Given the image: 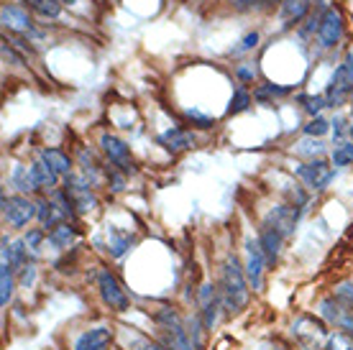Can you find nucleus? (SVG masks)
I'll return each instance as SVG.
<instances>
[{
    "instance_id": "obj_29",
    "label": "nucleus",
    "mask_w": 353,
    "mask_h": 350,
    "mask_svg": "<svg viewBox=\"0 0 353 350\" xmlns=\"http://www.w3.org/2000/svg\"><path fill=\"white\" fill-rule=\"evenodd\" d=\"M327 131H330V123H327L325 118H318V115L305 125V133L312 136V138H315V136H325Z\"/></svg>"
},
{
    "instance_id": "obj_10",
    "label": "nucleus",
    "mask_w": 353,
    "mask_h": 350,
    "mask_svg": "<svg viewBox=\"0 0 353 350\" xmlns=\"http://www.w3.org/2000/svg\"><path fill=\"white\" fill-rule=\"evenodd\" d=\"M297 176L307 187H312V189H325L327 184H330V179H333V169L327 167L325 161L318 158V161H310V164L297 169Z\"/></svg>"
},
{
    "instance_id": "obj_9",
    "label": "nucleus",
    "mask_w": 353,
    "mask_h": 350,
    "mask_svg": "<svg viewBox=\"0 0 353 350\" xmlns=\"http://www.w3.org/2000/svg\"><path fill=\"white\" fill-rule=\"evenodd\" d=\"M110 345H113V330L100 325V327H90L77 335L72 350H110Z\"/></svg>"
},
{
    "instance_id": "obj_14",
    "label": "nucleus",
    "mask_w": 353,
    "mask_h": 350,
    "mask_svg": "<svg viewBox=\"0 0 353 350\" xmlns=\"http://www.w3.org/2000/svg\"><path fill=\"white\" fill-rule=\"evenodd\" d=\"M64 192L70 194V200L74 207H80L82 212H88L95 207V200H92V194H90V187L85 182H80L77 176H67V189Z\"/></svg>"
},
{
    "instance_id": "obj_33",
    "label": "nucleus",
    "mask_w": 353,
    "mask_h": 350,
    "mask_svg": "<svg viewBox=\"0 0 353 350\" xmlns=\"http://www.w3.org/2000/svg\"><path fill=\"white\" fill-rule=\"evenodd\" d=\"M187 118L197 123L200 128H212V118H208V115H203V113H197V110H187Z\"/></svg>"
},
{
    "instance_id": "obj_6",
    "label": "nucleus",
    "mask_w": 353,
    "mask_h": 350,
    "mask_svg": "<svg viewBox=\"0 0 353 350\" xmlns=\"http://www.w3.org/2000/svg\"><path fill=\"white\" fill-rule=\"evenodd\" d=\"M264 266H266V256H264V251H261V245H259V240L248 238L243 271H246V279L254 291H261V287H264Z\"/></svg>"
},
{
    "instance_id": "obj_27",
    "label": "nucleus",
    "mask_w": 353,
    "mask_h": 350,
    "mask_svg": "<svg viewBox=\"0 0 353 350\" xmlns=\"http://www.w3.org/2000/svg\"><path fill=\"white\" fill-rule=\"evenodd\" d=\"M353 164V141H343L333 149V167H351Z\"/></svg>"
},
{
    "instance_id": "obj_22",
    "label": "nucleus",
    "mask_w": 353,
    "mask_h": 350,
    "mask_svg": "<svg viewBox=\"0 0 353 350\" xmlns=\"http://www.w3.org/2000/svg\"><path fill=\"white\" fill-rule=\"evenodd\" d=\"M133 245V238L128 233H121V230H110V236H108V251L115 256V258H121V256L128 251Z\"/></svg>"
},
{
    "instance_id": "obj_13",
    "label": "nucleus",
    "mask_w": 353,
    "mask_h": 350,
    "mask_svg": "<svg viewBox=\"0 0 353 350\" xmlns=\"http://www.w3.org/2000/svg\"><path fill=\"white\" fill-rule=\"evenodd\" d=\"M294 223H297V210L290 207V205H279V207H274L269 212V218H266L264 225H272L274 230H279L282 236H290L292 230H294Z\"/></svg>"
},
{
    "instance_id": "obj_39",
    "label": "nucleus",
    "mask_w": 353,
    "mask_h": 350,
    "mask_svg": "<svg viewBox=\"0 0 353 350\" xmlns=\"http://www.w3.org/2000/svg\"><path fill=\"white\" fill-rule=\"evenodd\" d=\"M59 3H70V6H72V3H77V0H59Z\"/></svg>"
},
{
    "instance_id": "obj_41",
    "label": "nucleus",
    "mask_w": 353,
    "mask_h": 350,
    "mask_svg": "<svg viewBox=\"0 0 353 350\" xmlns=\"http://www.w3.org/2000/svg\"><path fill=\"white\" fill-rule=\"evenodd\" d=\"M302 350H318V348H302ZM320 350H323V348H320Z\"/></svg>"
},
{
    "instance_id": "obj_31",
    "label": "nucleus",
    "mask_w": 353,
    "mask_h": 350,
    "mask_svg": "<svg viewBox=\"0 0 353 350\" xmlns=\"http://www.w3.org/2000/svg\"><path fill=\"white\" fill-rule=\"evenodd\" d=\"M41 243H44V233H41V230H31L26 236V248L31 254H39V245Z\"/></svg>"
},
{
    "instance_id": "obj_20",
    "label": "nucleus",
    "mask_w": 353,
    "mask_h": 350,
    "mask_svg": "<svg viewBox=\"0 0 353 350\" xmlns=\"http://www.w3.org/2000/svg\"><path fill=\"white\" fill-rule=\"evenodd\" d=\"M310 6H312V0H282V21L287 26L297 23V21L305 18Z\"/></svg>"
},
{
    "instance_id": "obj_3",
    "label": "nucleus",
    "mask_w": 353,
    "mask_h": 350,
    "mask_svg": "<svg viewBox=\"0 0 353 350\" xmlns=\"http://www.w3.org/2000/svg\"><path fill=\"white\" fill-rule=\"evenodd\" d=\"M320 315H323V320H327L330 325H336L341 333L351 335L353 338V309L348 305H343L341 299L336 297H325L320 299Z\"/></svg>"
},
{
    "instance_id": "obj_15",
    "label": "nucleus",
    "mask_w": 353,
    "mask_h": 350,
    "mask_svg": "<svg viewBox=\"0 0 353 350\" xmlns=\"http://www.w3.org/2000/svg\"><path fill=\"white\" fill-rule=\"evenodd\" d=\"M194 133L192 131H182V128H169L159 136V143L167 151H185L194 146Z\"/></svg>"
},
{
    "instance_id": "obj_35",
    "label": "nucleus",
    "mask_w": 353,
    "mask_h": 350,
    "mask_svg": "<svg viewBox=\"0 0 353 350\" xmlns=\"http://www.w3.org/2000/svg\"><path fill=\"white\" fill-rule=\"evenodd\" d=\"M34 279H36L34 266H23V271H21V284H23V287H31V284H34Z\"/></svg>"
},
{
    "instance_id": "obj_12",
    "label": "nucleus",
    "mask_w": 353,
    "mask_h": 350,
    "mask_svg": "<svg viewBox=\"0 0 353 350\" xmlns=\"http://www.w3.org/2000/svg\"><path fill=\"white\" fill-rule=\"evenodd\" d=\"M200 305H203V325L208 330H212V325L218 320V309H223L221 294L212 284H203L200 289Z\"/></svg>"
},
{
    "instance_id": "obj_8",
    "label": "nucleus",
    "mask_w": 353,
    "mask_h": 350,
    "mask_svg": "<svg viewBox=\"0 0 353 350\" xmlns=\"http://www.w3.org/2000/svg\"><path fill=\"white\" fill-rule=\"evenodd\" d=\"M341 34H343V16L338 8H327L320 18V26H318V39L323 49H330L341 41Z\"/></svg>"
},
{
    "instance_id": "obj_37",
    "label": "nucleus",
    "mask_w": 353,
    "mask_h": 350,
    "mask_svg": "<svg viewBox=\"0 0 353 350\" xmlns=\"http://www.w3.org/2000/svg\"><path fill=\"white\" fill-rule=\"evenodd\" d=\"M236 8H251V6H259L261 0H230Z\"/></svg>"
},
{
    "instance_id": "obj_32",
    "label": "nucleus",
    "mask_w": 353,
    "mask_h": 350,
    "mask_svg": "<svg viewBox=\"0 0 353 350\" xmlns=\"http://www.w3.org/2000/svg\"><path fill=\"white\" fill-rule=\"evenodd\" d=\"M302 103H307V105H305V110H307V113H320V110H323V107H325V97H302Z\"/></svg>"
},
{
    "instance_id": "obj_26",
    "label": "nucleus",
    "mask_w": 353,
    "mask_h": 350,
    "mask_svg": "<svg viewBox=\"0 0 353 350\" xmlns=\"http://www.w3.org/2000/svg\"><path fill=\"white\" fill-rule=\"evenodd\" d=\"M31 172H34V176H36V184H39V189H41V187H57V176H59V174H54V172L46 167L44 161H36L34 167H31Z\"/></svg>"
},
{
    "instance_id": "obj_17",
    "label": "nucleus",
    "mask_w": 353,
    "mask_h": 350,
    "mask_svg": "<svg viewBox=\"0 0 353 350\" xmlns=\"http://www.w3.org/2000/svg\"><path fill=\"white\" fill-rule=\"evenodd\" d=\"M36 218H39V223H41L44 228H57V225H62L64 212L57 202L41 200L36 205Z\"/></svg>"
},
{
    "instance_id": "obj_23",
    "label": "nucleus",
    "mask_w": 353,
    "mask_h": 350,
    "mask_svg": "<svg viewBox=\"0 0 353 350\" xmlns=\"http://www.w3.org/2000/svg\"><path fill=\"white\" fill-rule=\"evenodd\" d=\"M46 240H49L54 248H70V243L74 240V230H72L67 223H62V225L52 228V233L46 236Z\"/></svg>"
},
{
    "instance_id": "obj_21",
    "label": "nucleus",
    "mask_w": 353,
    "mask_h": 350,
    "mask_svg": "<svg viewBox=\"0 0 353 350\" xmlns=\"http://www.w3.org/2000/svg\"><path fill=\"white\" fill-rule=\"evenodd\" d=\"M10 182L16 184L21 192H34V189H39V184H36V176H34V172H31V167H16L13 169Z\"/></svg>"
},
{
    "instance_id": "obj_36",
    "label": "nucleus",
    "mask_w": 353,
    "mask_h": 350,
    "mask_svg": "<svg viewBox=\"0 0 353 350\" xmlns=\"http://www.w3.org/2000/svg\"><path fill=\"white\" fill-rule=\"evenodd\" d=\"M256 41H259V34H248L246 39L241 41L239 52H248V49H254V46H256Z\"/></svg>"
},
{
    "instance_id": "obj_34",
    "label": "nucleus",
    "mask_w": 353,
    "mask_h": 350,
    "mask_svg": "<svg viewBox=\"0 0 353 350\" xmlns=\"http://www.w3.org/2000/svg\"><path fill=\"white\" fill-rule=\"evenodd\" d=\"M131 350H169L167 345H159V342L151 340H139L136 345H131Z\"/></svg>"
},
{
    "instance_id": "obj_40",
    "label": "nucleus",
    "mask_w": 353,
    "mask_h": 350,
    "mask_svg": "<svg viewBox=\"0 0 353 350\" xmlns=\"http://www.w3.org/2000/svg\"><path fill=\"white\" fill-rule=\"evenodd\" d=\"M348 133H351V138H353V125H351V128H348Z\"/></svg>"
},
{
    "instance_id": "obj_1",
    "label": "nucleus",
    "mask_w": 353,
    "mask_h": 350,
    "mask_svg": "<svg viewBox=\"0 0 353 350\" xmlns=\"http://www.w3.org/2000/svg\"><path fill=\"white\" fill-rule=\"evenodd\" d=\"M248 279L243 266L236 256H228L221 263V281H218V294H221L223 309L228 315H239L241 309L248 305Z\"/></svg>"
},
{
    "instance_id": "obj_16",
    "label": "nucleus",
    "mask_w": 353,
    "mask_h": 350,
    "mask_svg": "<svg viewBox=\"0 0 353 350\" xmlns=\"http://www.w3.org/2000/svg\"><path fill=\"white\" fill-rule=\"evenodd\" d=\"M282 240H284V236L279 233V230H274L272 225H264V228H261L259 245H261V251H264V256H266V263H274L276 258H279Z\"/></svg>"
},
{
    "instance_id": "obj_24",
    "label": "nucleus",
    "mask_w": 353,
    "mask_h": 350,
    "mask_svg": "<svg viewBox=\"0 0 353 350\" xmlns=\"http://www.w3.org/2000/svg\"><path fill=\"white\" fill-rule=\"evenodd\" d=\"M10 299H13V269L0 266V305L8 307Z\"/></svg>"
},
{
    "instance_id": "obj_2",
    "label": "nucleus",
    "mask_w": 353,
    "mask_h": 350,
    "mask_svg": "<svg viewBox=\"0 0 353 350\" xmlns=\"http://www.w3.org/2000/svg\"><path fill=\"white\" fill-rule=\"evenodd\" d=\"M351 95H353V49H348L345 59L341 61V67L333 72V77L327 82L325 100H327V105L336 107Z\"/></svg>"
},
{
    "instance_id": "obj_30",
    "label": "nucleus",
    "mask_w": 353,
    "mask_h": 350,
    "mask_svg": "<svg viewBox=\"0 0 353 350\" xmlns=\"http://www.w3.org/2000/svg\"><path fill=\"white\" fill-rule=\"evenodd\" d=\"M323 143H320V141H302L300 146H297V154H302V156H312V154H315V156H320V154H323Z\"/></svg>"
},
{
    "instance_id": "obj_18",
    "label": "nucleus",
    "mask_w": 353,
    "mask_h": 350,
    "mask_svg": "<svg viewBox=\"0 0 353 350\" xmlns=\"http://www.w3.org/2000/svg\"><path fill=\"white\" fill-rule=\"evenodd\" d=\"M3 23L13 31H31L34 23H31V18L23 8H18V6H3Z\"/></svg>"
},
{
    "instance_id": "obj_42",
    "label": "nucleus",
    "mask_w": 353,
    "mask_h": 350,
    "mask_svg": "<svg viewBox=\"0 0 353 350\" xmlns=\"http://www.w3.org/2000/svg\"><path fill=\"white\" fill-rule=\"evenodd\" d=\"M274 350H282V348H274Z\"/></svg>"
},
{
    "instance_id": "obj_38",
    "label": "nucleus",
    "mask_w": 353,
    "mask_h": 350,
    "mask_svg": "<svg viewBox=\"0 0 353 350\" xmlns=\"http://www.w3.org/2000/svg\"><path fill=\"white\" fill-rule=\"evenodd\" d=\"M274 3H282V0H261V6H274Z\"/></svg>"
},
{
    "instance_id": "obj_4",
    "label": "nucleus",
    "mask_w": 353,
    "mask_h": 350,
    "mask_svg": "<svg viewBox=\"0 0 353 350\" xmlns=\"http://www.w3.org/2000/svg\"><path fill=\"white\" fill-rule=\"evenodd\" d=\"M97 289H100V297H103V302L110 309H115V312H125L128 309V294L121 287V281L115 279L110 271H105V269L97 274Z\"/></svg>"
},
{
    "instance_id": "obj_25",
    "label": "nucleus",
    "mask_w": 353,
    "mask_h": 350,
    "mask_svg": "<svg viewBox=\"0 0 353 350\" xmlns=\"http://www.w3.org/2000/svg\"><path fill=\"white\" fill-rule=\"evenodd\" d=\"M28 8H34L36 13H41L46 18H57L62 13V3L59 0H26Z\"/></svg>"
},
{
    "instance_id": "obj_5",
    "label": "nucleus",
    "mask_w": 353,
    "mask_h": 350,
    "mask_svg": "<svg viewBox=\"0 0 353 350\" xmlns=\"http://www.w3.org/2000/svg\"><path fill=\"white\" fill-rule=\"evenodd\" d=\"M292 335L300 340L302 348H318L320 345H325L327 335L325 333V325L318 322V320H312V317H300V320H294L292 325Z\"/></svg>"
},
{
    "instance_id": "obj_19",
    "label": "nucleus",
    "mask_w": 353,
    "mask_h": 350,
    "mask_svg": "<svg viewBox=\"0 0 353 350\" xmlns=\"http://www.w3.org/2000/svg\"><path fill=\"white\" fill-rule=\"evenodd\" d=\"M41 161H44L46 167L52 169L54 174H67L70 176V172H72V161H70V156L64 154V151H59V149H44L41 151Z\"/></svg>"
},
{
    "instance_id": "obj_11",
    "label": "nucleus",
    "mask_w": 353,
    "mask_h": 350,
    "mask_svg": "<svg viewBox=\"0 0 353 350\" xmlns=\"http://www.w3.org/2000/svg\"><path fill=\"white\" fill-rule=\"evenodd\" d=\"M100 146H103V151H105L108 156H110V161H113V164H118V167L123 169V172H128V169L133 167L131 151H128V146H125V143L118 138V136L103 133V138H100Z\"/></svg>"
},
{
    "instance_id": "obj_7",
    "label": "nucleus",
    "mask_w": 353,
    "mask_h": 350,
    "mask_svg": "<svg viewBox=\"0 0 353 350\" xmlns=\"http://www.w3.org/2000/svg\"><path fill=\"white\" fill-rule=\"evenodd\" d=\"M36 215V205L23 194L16 197H3V218L8 220V225L13 228H23L28 225V220Z\"/></svg>"
},
{
    "instance_id": "obj_28",
    "label": "nucleus",
    "mask_w": 353,
    "mask_h": 350,
    "mask_svg": "<svg viewBox=\"0 0 353 350\" xmlns=\"http://www.w3.org/2000/svg\"><path fill=\"white\" fill-rule=\"evenodd\" d=\"M248 105H251V95H248V92L243 88H239L236 92H233V100H230L228 113L230 115H233V113H243V110H246Z\"/></svg>"
}]
</instances>
